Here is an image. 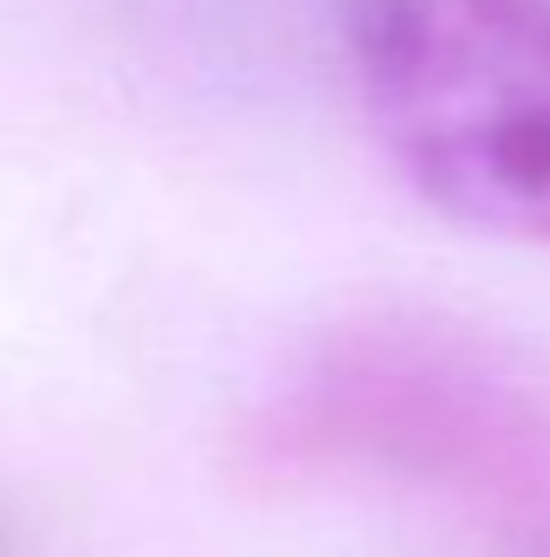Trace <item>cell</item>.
<instances>
[{
	"instance_id": "6da1fadb",
	"label": "cell",
	"mask_w": 550,
	"mask_h": 557,
	"mask_svg": "<svg viewBox=\"0 0 550 557\" xmlns=\"http://www.w3.org/2000/svg\"><path fill=\"white\" fill-rule=\"evenodd\" d=\"M350 65L383 156L434 214L550 247V0H363Z\"/></svg>"
},
{
	"instance_id": "7a4b0ae2",
	"label": "cell",
	"mask_w": 550,
	"mask_h": 557,
	"mask_svg": "<svg viewBox=\"0 0 550 557\" xmlns=\"http://www.w3.org/2000/svg\"><path fill=\"white\" fill-rule=\"evenodd\" d=\"M253 447L285 473H396L505 499L550 493V403L434 324L337 331L260 409Z\"/></svg>"
}]
</instances>
